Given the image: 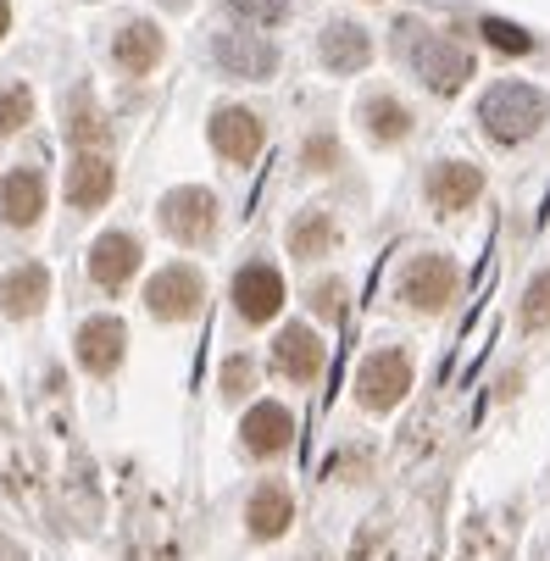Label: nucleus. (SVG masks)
Instances as JSON below:
<instances>
[{
  "label": "nucleus",
  "mask_w": 550,
  "mask_h": 561,
  "mask_svg": "<svg viewBox=\"0 0 550 561\" xmlns=\"http://www.w3.org/2000/svg\"><path fill=\"white\" fill-rule=\"evenodd\" d=\"M517 317H523V329H528V334H545V329H550V267L528 278V289H523V306H517Z\"/></svg>",
  "instance_id": "nucleus-25"
},
{
  "label": "nucleus",
  "mask_w": 550,
  "mask_h": 561,
  "mask_svg": "<svg viewBox=\"0 0 550 561\" xmlns=\"http://www.w3.org/2000/svg\"><path fill=\"white\" fill-rule=\"evenodd\" d=\"M318 61H323L329 72H362V67L373 61L367 28H356V23H329V28L318 34Z\"/></svg>",
  "instance_id": "nucleus-20"
},
{
  "label": "nucleus",
  "mask_w": 550,
  "mask_h": 561,
  "mask_svg": "<svg viewBox=\"0 0 550 561\" xmlns=\"http://www.w3.org/2000/svg\"><path fill=\"white\" fill-rule=\"evenodd\" d=\"M211 150L222 156V162H256L262 156V139H267V128H262V117L256 112H245V106H217L211 112Z\"/></svg>",
  "instance_id": "nucleus-13"
},
{
  "label": "nucleus",
  "mask_w": 550,
  "mask_h": 561,
  "mask_svg": "<svg viewBox=\"0 0 550 561\" xmlns=\"http://www.w3.org/2000/svg\"><path fill=\"white\" fill-rule=\"evenodd\" d=\"M162 7H168V12H184V7H190V0H162Z\"/></svg>",
  "instance_id": "nucleus-32"
},
{
  "label": "nucleus",
  "mask_w": 550,
  "mask_h": 561,
  "mask_svg": "<svg viewBox=\"0 0 550 561\" xmlns=\"http://www.w3.org/2000/svg\"><path fill=\"white\" fill-rule=\"evenodd\" d=\"M484 195V173L473 162H439L428 173V206L434 211H467Z\"/></svg>",
  "instance_id": "nucleus-17"
},
{
  "label": "nucleus",
  "mask_w": 550,
  "mask_h": 561,
  "mask_svg": "<svg viewBox=\"0 0 550 561\" xmlns=\"http://www.w3.org/2000/svg\"><path fill=\"white\" fill-rule=\"evenodd\" d=\"M139 262H145V245L134 233H123V228H112V233H101L95 245H90V278L101 284V289H128L134 284V273H139Z\"/></svg>",
  "instance_id": "nucleus-14"
},
{
  "label": "nucleus",
  "mask_w": 550,
  "mask_h": 561,
  "mask_svg": "<svg viewBox=\"0 0 550 561\" xmlns=\"http://www.w3.org/2000/svg\"><path fill=\"white\" fill-rule=\"evenodd\" d=\"M362 123H367V134H373L378 145H401V139L412 134V106L396 101V95H373V101L362 106Z\"/></svg>",
  "instance_id": "nucleus-23"
},
{
  "label": "nucleus",
  "mask_w": 550,
  "mask_h": 561,
  "mask_svg": "<svg viewBox=\"0 0 550 561\" xmlns=\"http://www.w3.org/2000/svg\"><path fill=\"white\" fill-rule=\"evenodd\" d=\"M484 39H490L495 50H506V56H528V50H534V34H523V28L506 23V18H484Z\"/></svg>",
  "instance_id": "nucleus-28"
},
{
  "label": "nucleus",
  "mask_w": 550,
  "mask_h": 561,
  "mask_svg": "<svg viewBox=\"0 0 550 561\" xmlns=\"http://www.w3.org/2000/svg\"><path fill=\"white\" fill-rule=\"evenodd\" d=\"M211 61L228 78H240V84H262V78L278 72V45L262 39V34H217L211 39Z\"/></svg>",
  "instance_id": "nucleus-12"
},
{
  "label": "nucleus",
  "mask_w": 550,
  "mask_h": 561,
  "mask_svg": "<svg viewBox=\"0 0 550 561\" xmlns=\"http://www.w3.org/2000/svg\"><path fill=\"white\" fill-rule=\"evenodd\" d=\"M200 300H206V278L190 262H173L145 284V306H150L156 323H190V317L200 311Z\"/></svg>",
  "instance_id": "nucleus-6"
},
{
  "label": "nucleus",
  "mask_w": 550,
  "mask_h": 561,
  "mask_svg": "<svg viewBox=\"0 0 550 561\" xmlns=\"http://www.w3.org/2000/svg\"><path fill=\"white\" fill-rule=\"evenodd\" d=\"M156 222H162L168 239H179V245H206V239L217 233V201L211 190L190 184V190H173L162 201V211H156Z\"/></svg>",
  "instance_id": "nucleus-9"
},
{
  "label": "nucleus",
  "mask_w": 550,
  "mask_h": 561,
  "mask_svg": "<svg viewBox=\"0 0 550 561\" xmlns=\"http://www.w3.org/2000/svg\"><path fill=\"white\" fill-rule=\"evenodd\" d=\"M222 7L240 18V23H262V28H273V23L289 18V0H222Z\"/></svg>",
  "instance_id": "nucleus-27"
},
{
  "label": "nucleus",
  "mask_w": 550,
  "mask_h": 561,
  "mask_svg": "<svg viewBox=\"0 0 550 561\" xmlns=\"http://www.w3.org/2000/svg\"><path fill=\"white\" fill-rule=\"evenodd\" d=\"M334 239H340V228H334L329 211H300L295 228H289V256H300V262H323V256L334 251Z\"/></svg>",
  "instance_id": "nucleus-22"
},
{
  "label": "nucleus",
  "mask_w": 550,
  "mask_h": 561,
  "mask_svg": "<svg viewBox=\"0 0 550 561\" xmlns=\"http://www.w3.org/2000/svg\"><path fill=\"white\" fill-rule=\"evenodd\" d=\"M228 300H233V311H240L245 329H267L273 317L284 311L289 289H284V273H278V267L245 262L240 273H233V284H228Z\"/></svg>",
  "instance_id": "nucleus-5"
},
{
  "label": "nucleus",
  "mask_w": 550,
  "mask_h": 561,
  "mask_svg": "<svg viewBox=\"0 0 550 561\" xmlns=\"http://www.w3.org/2000/svg\"><path fill=\"white\" fill-rule=\"evenodd\" d=\"M251 389H256V356H245V351L222 356V367H217V394H222V400H251Z\"/></svg>",
  "instance_id": "nucleus-24"
},
{
  "label": "nucleus",
  "mask_w": 550,
  "mask_h": 561,
  "mask_svg": "<svg viewBox=\"0 0 550 561\" xmlns=\"http://www.w3.org/2000/svg\"><path fill=\"white\" fill-rule=\"evenodd\" d=\"M545 117H550L545 90L523 84V78H506V84H495V90L479 101V123H484V134H490L495 145H523V139H534V134L545 128Z\"/></svg>",
  "instance_id": "nucleus-2"
},
{
  "label": "nucleus",
  "mask_w": 550,
  "mask_h": 561,
  "mask_svg": "<svg viewBox=\"0 0 550 561\" xmlns=\"http://www.w3.org/2000/svg\"><path fill=\"white\" fill-rule=\"evenodd\" d=\"M45 217V179L34 168H12L0 179V222L7 228H34Z\"/></svg>",
  "instance_id": "nucleus-16"
},
{
  "label": "nucleus",
  "mask_w": 550,
  "mask_h": 561,
  "mask_svg": "<svg viewBox=\"0 0 550 561\" xmlns=\"http://www.w3.org/2000/svg\"><path fill=\"white\" fill-rule=\"evenodd\" d=\"M401 45H406L417 78H423L434 95H456L467 78H473V56H467L456 39H445V34H428V28H417V23H396V50H401Z\"/></svg>",
  "instance_id": "nucleus-3"
},
{
  "label": "nucleus",
  "mask_w": 550,
  "mask_h": 561,
  "mask_svg": "<svg viewBox=\"0 0 550 561\" xmlns=\"http://www.w3.org/2000/svg\"><path fill=\"white\" fill-rule=\"evenodd\" d=\"M412 383H417L412 351H406V345H378V351L362 356L351 394H356V407H362L367 417H389V412H396L401 400L412 394Z\"/></svg>",
  "instance_id": "nucleus-1"
},
{
  "label": "nucleus",
  "mask_w": 550,
  "mask_h": 561,
  "mask_svg": "<svg viewBox=\"0 0 550 561\" xmlns=\"http://www.w3.org/2000/svg\"><path fill=\"white\" fill-rule=\"evenodd\" d=\"M311 306H318V317H329V323H334V317L345 311V284L340 278L318 284V289H311Z\"/></svg>",
  "instance_id": "nucleus-30"
},
{
  "label": "nucleus",
  "mask_w": 550,
  "mask_h": 561,
  "mask_svg": "<svg viewBox=\"0 0 550 561\" xmlns=\"http://www.w3.org/2000/svg\"><path fill=\"white\" fill-rule=\"evenodd\" d=\"M240 450L251 461H284L295 450V412L284 400H251L245 417H240Z\"/></svg>",
  "instance_id": "nucleus-4"
},
{
  "label": "nucleus",
  "mask_w": 550,
  "mask_h": 561,
  "mask_svg": "<svg viewBox=\"0 0 550 561\" xmlns=\"http://www.w3.org/2000/svg\"><path fill=\"white\" fill-rule=\"evenodd\" d=\"M300 162H306L311 173H334V168H340V139H334V134H311V139L300 145Z\"/></svg>",
  "instance_id": "nucleus-29"
},
{
  "label": "nucleus",
  "mask_w": 550,
  "mask_h": 561,
  "mask_svg": "<svg viewBox=\"0 0 550 561\" xmlns=\"http://www.w3.org/2000/svg\"><path fill=\"white\" fill-rule=\"evenodd\" d=\"M162 50H168L162 28L145 23V18H128V23L112 34V56H117V67H123V72H134V78H145L156 61H162Z\"/></svg>",
  "instance_id": "nucleus-18"
},
{
  "label": "nucleus",
  "mask_w": 550,
  "mask_h": 561,
  "mask_svg": "<svg viewBox=\"0 0 550 561\" xmlns=\"http://www.w3.org/2000/svg\"><path fill=\"white\" fill-rule=\"evenodd\" d=\"M295 528V490L284 478H262V484L245 495V534L251 545H278Z\"/></svg>",
  "instance_id": "nucleus-11"
},
{
  "label": "nucleus",
  "mask_w": 550,
  "mask_h": 561,
  "mask_svg": "<svg viewBox=\"0 0 550 561\" xmlns=\"http://www.w3.org/2000/svg\"><path fill=\"white\" fill-rule=\"evenodd\" d=\"M112 190H117V168L106 162V156H72V168H67V201L78 211L106 206Z\"/></svg>",
  "instance_id": "nucleus-19"
},
{
  "label": "nucleus",
  "mask_w": 550,
  "mask_h": 561,
  "mask_svg": "<svg viewBox=\"0 0 550 561\" xmlns=\"http://www.w3.org/2000/svg\"><path fill=\"white\" fill-rule=\"evenodd\" d=\"M123 356H128L123 317H90V323H78V334H72V362L84 367L90 378H117Z\"/></svg>",
  "instance_id": "nucleus-8"
},
{
  "label": "nucleus",
  "mask_w": 550,
  "mask_h": 561,
  "mask_svg": "<svg viewBox=\"0 0 550 561\" xmlns=\"http://www.w3.org/2000/svg\"><path fill=\"white\" fill-rule=\"evenodd\" d=\"M329 367V345L311 323H284L278 340H273V373L289 378V383H318Z\"/></svg>",
  "instance_id": "nucleus-10"
},
{
  "label": "nucleus",
  "mask_w": 550,
  "mask_h": 561,
  "mask_svg": "<svg viewBox=\"0 0 550 561\" xmlns=\"http://www.w3.org/2000/svg\"><path fill=\"white\" fill-rule=\"evenodd\" d=\"M50 300V267L45 262H23L0 278V317H12V323H28L39 317Z\"/></svg>",
  "instance_id": "nucleus-15"
},
{
  "label": "nucleus",
  "mask_w": 550,
  "mask_h": 561,
  "mask_svg": "<svg viewBox=\"0 0 550 561\" xmlns=\"http://www.w3.org/2000/svg\"><path fill=\"white\" fill-rule=\"evenodd\" d=\"M67 139L78 145V156H106L112 128H106V112L95 106L90 90H72L67 95Z\"/></svg>",
  "instance_id": "nucleus-21"
},
{
  "label": "nucleus",
  "mask_w": 550,
  "mask_h": 561,
  "mask_svg": "<svg viewBox=\"0 0 550 561\" xmlns=\"http://www.w3.org/2000/svg\"><path fill=\"white\" fill-rule=\"evenodd\" d=\"M7 28H12V7L0 0V39H7Z\"/></svg>",
  "instance_id": "nucleus-31"
},
{
  "label": "nucleus",
  "mask_w": 550,
  "mask_h": 561,
  "mask_svg": "<svg viewBox=\"0 0 550 561\" xmlns=\"http://www.w3.org/2000/svg\"><path fill=\"white\" fill-rule=\"evenodd\" d=\"M401 300L412 306V311H423V317H434V311H445L450 300H456V289H461V273H456V262L450 256H412L406 267H401Z\"/></svg>",
  "instance_id": "nucleus-7"
},
{
  "label": "nucleus",
  "mask_w": 550,
  "mask_h": 561,
  "mask_svg": "<svg viewBox=\"0 0 550 561\" xmlns=\"http://www.w3.org/2000/svg\"><path fill=\"white\" fill-rule=\"evenodd\" d=\"M34 123V90L28 84H0V134H23Z\"/></svg>",
  "instance_id": "nucleus-26"
}]
</instances>
